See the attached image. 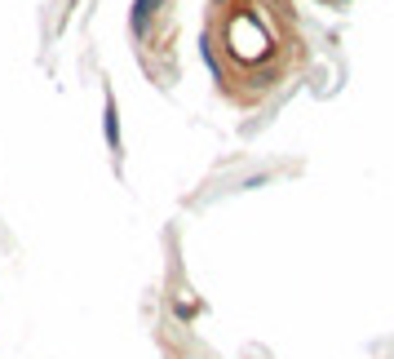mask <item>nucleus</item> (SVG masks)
<instances>
[{"label": "nucleus", "instance_id": "f257e3e1", "mask_svg": "<svg viewBox=\"0 0 394 359\" xmlns=\"http://www.w3.org/2000/svg\"><path fill=\"white\" fill-rule=\"evenodd\" d=\"M208 58L217 89L239 107L261 102L292 76L302 58L297 23L284 0H213L208 9Z\"/></svg>", "mask_w": 394, "mask_h": 359}]
</instances>
